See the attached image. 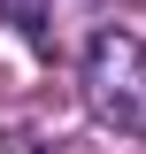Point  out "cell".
Returning a JSON list of instances; mask_svg holds the SVG:
<instances>
[{
  "label": "cell",
  "instance_id": "cell-1",
  "mask_svg": "<svg viewBox=\"0 0 146 154\" xmlns=\"http://www.w3.org/2000/svg\"><path fill=\"white\" fill-rule=\"evenodd\" d=\"M85 108L115 131H146V38L100 31L85 46Z\"/></svg>",
  "mask_w": 146,
  "mask_h": 154
}]
</instances>
